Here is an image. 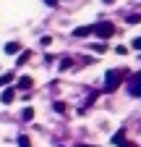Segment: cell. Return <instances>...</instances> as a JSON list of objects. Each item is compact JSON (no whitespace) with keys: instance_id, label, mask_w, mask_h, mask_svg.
I'll list each match as a JSON object with an SVG mask.
<instances>
[{"instance_id":"cell-1","label":"cell","mask_w":141,"mask_h":147,"mask_svg":"<svg viewBox=\"0 0 141 147\" xmlns=\"http://www.w3.org/2000/svg\"><path fill=\"white\" fill-rule=\"evenodd\" d=\"M92 32H97V37H102V40H107V37H112L118 29H115V24H110V21H99V24L92 26Z\"/></svg>"},{"instance_id":"cell-2","label":"cell","mask_w":141,"mask_h":147,"mask_svg":"<svg viewBox=\"0 0 141 147\" xmlns=\"http://www.w3.org/2000/svg\"><path fill=\"white\" fill-rule=\"evenodd\" d=\"M120 79H123V71H110L107 76H104V89L107 92H112V89H118V84H120Z\"/></svg>"},{"instance_id":"cell-3","label":"cell","mask_w":141,"mask_h":147,"mask_svg":"<svg viewBox=\"0 0 141 147\" xmlns=\"http://www.w3.org/2000/svg\"><path fill=\"white\" fill-rule=\"evenodd\" d=\"M128 95H133V97H138V95H141V74H136L133 82L128 84Z\"/></svg>"},{"instance_id":"cell-4","label":"cell","mask_w":141,"mask_h":147,"mask_svg":"<svg viewBox=\"0 0 141 147\" xmlns=\"http://www.w3.org/2000/svg\"><path fill=\"white\" fill-rule=\"evenodd\" d=\"M13 97H16V92L13 89H5L3 95H0V100H3V105H8V102H13Z\"/></svg>"},{"instance_id":"cell-5","label":"cell","mask_w":141,"mask_h":147,"mask_svg":"<svg viewBox=\"0 0 141 147\" xmlns=\"http://www.w3.org/2000/svg\"><path fill=\"white\" fill-rule=\"evenodd\" d=\"M19 50H21L19 42H8V45H5V53H11V55H13V53H19Z\"/></svg>"},{"instance_id":"cell-6","label":"cell","mask_w":141,"mask_h":147,"mask_svg":"<svg viewBox=\"0 0 141 147\" xmlns=\"http://www.w3.org/2000/svg\"><path fill=\"white\" fill-rule=\"evenodd\" d=\"M73 34H76V37H86V34H92V26H78Z\"/></svg>"},{"instance_id":"cell-7","label":"cell","mask_w":141,"mask_h":147,"mask_svg":"<svg viewBox=\"0 0 141 147\" xmlns=\"http://www.w3.org/2000/svg\"><path fill=\"white\" fill-rule=\"evenodd\" d=\"M123 137H126V131H118V134L112 137V142H115L118 147H120V144H126V139H123Z\"/></svg>"},{"instance_id":"cell-8","label":"cell","mask_w":141,"mask_h":147,"mask_svg":"<svg viewBox=\"0 0 141 147\" xmlns=\"http://www.w3.org/2000/svg\"><path fill=\"white\" fill-rule=\"evenodd\" d=\"M13 82V74H3V76H0V87L3 84H11Z\"/></svg>"},{"instance_id":"cell-9","label":"cell","mask_w":141,"mask_h":147,"mask_svg":"<svg viewBox=\"0 0 141 147\" xmlns=\"http://www.w3.org/2000/svg\"><path fill=\"white\" fill-rule=\"evenodd\" d=\"M21 116H24V121H31V118H34V110H31V108H24Z\"/></svg>"},{"instance_id":"cell-10","label":"cell","mask_w":141,"mask_h":147,"mask_svg":"<svg viewBox=\"0 0 141 147\" xmlns=\"http://www.w3.org/2000/svg\"><path fill=\"white\" fill-rule=\"evenodd\" d=\"M19 87H21V89H29V87H31V79H29V76H24V79L19 82Z\"/></svg>"},{"instance_id":"cell-11","label":"cell","mask_w":141,"mask_h":147,"mask_svg":"<svg viewBox=\"0 0 141 147\" xmlns=\"http://www.w3.org/2000/svg\"><path fill=\"white\" fill-rule=\"evenodd\" d=\"M128 24H141V13H133V16H128Z\"/></svg>"},{"instance_id":"cell-12","label":"cell","mask_w":141,"mask_h":147,"mask_svg":"<svg viewBox=\"0 0 141 147\" xmlns=\"http://www.w3.org/2000/svg\"><path fill=\"white\" fill-rule=\"evenodd\" d=\"M19 147H31V142H29V137H19Z\"/></svg>"},{"instance_id":"cell-13","label":"cell","mask_w":141,"mask_h":147,"mask_svg":"<svg viewBox=\"0 0 141 147\" xmlns=\"http://www.w3.org/2000/svg\"><path fill=\"white\" fill-rule=\"evenodd\" d=\"M52 108H55V110H58V113H65V102H55V105H52Z\"/></svg>"},{"instance_id":"cell-14","label":"cell","mask_w":141,"mask_h":147,"mask_svg":"<svg viewBox=\"0 0 141 147\" xmlns=\"http://www.w3.org/2000/svg\"><path fill=\"white\" fill-rule=\"evenodd\" d=\"M115 53H118V55H126V53H128V47H123V45H118V47H115Z\"/></svg>"},{"instance_id":"cell-15","label":"cell","mask_w":141,"mask_h":147,"mask_svg":"<svg viewBox=\"0 0 141 147\" xmlns=\"http://www.w3.org/2000/svg\"><path fill=\"white\" fill-rule=\"evenodd\" d=\"M133 50H141V37H136V40H133Z\"/></svg>"},{"instance_id":"cell-16","label":"cell","mask_w":141,"mask_h":147,"mask_svg":"<svg viewBox=\"0 0 141 147\" xmlns=\"http://www.w3.org/2000/svg\"><path fill=\"white\" fill-rule=\"evenodd\" d=\"M45 3H47L50 8H55V5H58V0H45Z\"/></svg>"},{"instance_id":"cell-17","label":"cell","mask_w":141,"mask_h":147,"mask_svg":"<svg viewBox=\"0 0 141 147\" xmlns=\"http://www.w3.org/2000/svg\"><path fill=\"white\" fill-rule=\"evenodd\" d=\"M104 3H115V0H104Z\"/></svg>"},{"instance_id":"cell-18","label":"cell","mask_w":141,"mask_h":147,"mask_svg":"<svg viewBox=\"0 0 141 147\" xmlns=\"http://www.w3.org/2000/svg\"><path fill=\"white\" fill-rule=\"evenodd\" d=\"M78 147H86V144H78Z\"/></svg>"}]
</instances>
